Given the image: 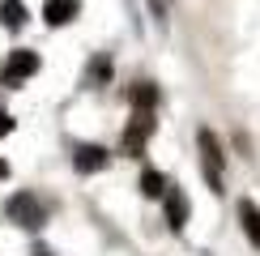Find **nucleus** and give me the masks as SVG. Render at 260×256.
<instances>
[{"mask_svg":"<svg viewBox=\"0 0 260 256\" xmlns=\"http://www.w3.org/2000/svg\"><path fill=\"white\" fill-rule=\"evenodd\" d=\"M197 145H201V163H205V175H209V188L222 192V163H226L222 141L213 137V128H201V133H197Z\"/></svg>","mask_w":260,"mask_h":256,"instance_id":"1","label":"nucleus"},{"mask_svg":"<svg viewBox=\"0 0 260 256\" xmlns=\"http://www.w3.org/2000/svg\"><path fill=\"white\" fill-rule=\"evenodd\" d=\"M5 213L17 222V227H26V231H39L43 227V205H39V197H30V192H17V197H9V205H5Z\"/></svg>","mask_w":260,"mask_h":256,"instance_id":"2","label":"nucleus"},{"mask_svg":"<svg viewBox=\"0 0 260 256\" xmlns=\"http://www.w3.org/2000/svg\"><path fill=\"white\" fill-rule=\"evenodd\" d=\"M30 73H39V56L35 51H13L5 64V85H21Z\"/></svg>","mask_w":260,"mask_h":256,"instance_id":"3","label":"nucleus"},{"mask_svg":"<svg viewBox=\"0 0 260 256\" xmlns=\"http://www.w3.org/2000/svg\"><path fill=\"white\" fill-rule=\"evenodd\" d=\"M149 133H154V120H149V115H137V120L124 128V154H141L145 141H149Z\"/></svg>","mask_w":260,"mask_h":256,"instance_id":"4","label":"nucleus"},{"mask_svg":"<svg viewBox=\"0 0 260 256\" xmlns=\"http://www.w3.org/2000/svg\"><path fill=\"white\" fill-rule=\"evenodd\" d=\"M73 167H77L81 175L103 171V167H107V149H103V145H77V149H73Z\"/></svg>","mask_w":260,"mask_h":256,"instance_id":"5","label":"nucleus"},{"mask_svg":"<svg viewBox=\"0 0 260 256\" xmlns=\"http://www.w3.org/2000/svg\"><path fill=\"white\" fill-rule=\"evenodd\" d=\"M77 13H81L77 0H47V9H43V21H47V26H69Z\"/></svg>","mask_w":260,"mask_h":256,"instance_id":"6","label":"nucleus"},{"mask_svg":"<svg viewBox=\"0 0 260 256\" xmlns=\"http://www.w3.org/2000/svg\"><path fill=\"white\" fill-rule=\"evenodd\" d=\"M162 205H167V222H171V231H183V222H188V201H183V192H179V188H167Z\"/></svg>","mask_w":260,"mask_h":256,"instance_id":"7","label":"nucleus"},{"mask_svg":"<svg viewBox=\"0 0 260 256\" xmlns=\"http://www.w3.org/2000/svg\"><path fill=\"white\" fill-rule=\"evenodd\" d=\"M239 222H243V235L252 248H260V209L252 205V201H239Z\"/></svg>","mask_w":260,"mask_h":256,"instance_id":"8","label":"nucleus"},{"mask_svg":"<svg viewBox=\"0 0 260 256\" xmlns=\"http://www.w3.org/2000/svg\"><path fill=\"white\" fill-rule=\"evenodd\" d=\"M26 5H21V0H0V26L5 30H21L26 26Z\"/></svg>","mask_w":260,"mask_h":256,"instance_id":"9","label":"nucleus"},{"mask_svg":"<svg viewBox=\"0 0 260 256\" xmlns=\"http://www.w3.org/2000/svg\"><path fill=\"white\" fill-rule=\"evenodd\" d=\"M128 99H133L137 115H149V111H154V103H158V90H154L149 81H141V85H133V94H128Z\"/></svg>","mask_w":260,"mask_h":256,"instance_id":"10","label":"nucleus"},{"mask_svg":"<svg viewBox=\"0 0 260 256\" xmlns=\"http://www.w3.org/2000/svg\"><path fill=\"white\" fill-rule=\"evenodd\" d=\"M167 179L158 175V171H145V175H141V192H145V197H167Z\"/></svg>","mask_w":260,"mask_h":256,"instance_id":"11","label":"nucleus"},{"mask_svg":"<svg viewBox=\"0 0 260 256\" xmlns=\"http://www.w3.org/2000/svg\"><path fill=\"white\" fill-rule=\"evenodd\" d=\"M9 133H13V115L0 111V137H9Z\"/></svg>","mask_w":260,"mask_h":256,"instance_id":"12","label":"nucleus"},{"mask_svg":"<svg viewBox=\"0 0 260 256\" xmlns=\"http://www.w3.org/2000/svg\"><path fill=\"white\" fill-rule=\"evenodd\" d=\"M5 171H9V167H5V163H0V175H5Z\"/></svg>","mask_w":260,"mask_h":256,"instance_id":"13","label":"nucleus"}]
</instances>
